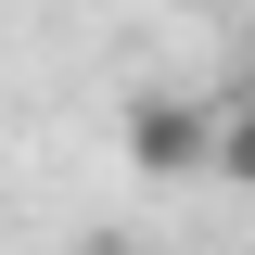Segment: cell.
Listing matches in <instances>:
<instances>
[{"label":"cell","mask_w":255,"mask_h":255,"mask_svg":"<svg viewBox=\"0 0 255 255\" xmlns=\"http://www.w3.org/2000/svg\"><path fill=\"white\" fill-rule=\"evenodd\" d=\"M204 153H217V115L204 102H179V90L128 102V166L140 179H204Z\"/></svg>","instance_id":"cell-1"},{"label":"cell","mask_w":255,"mask_h":255,"mask_svg":"<svg viewBox=\"0 0 255 255\" xmlns=\"http://www.w3.org/2000/svg\"><path fill=\"white\" fill-rule=\"evenodd\" d=\"M204 166H217V179H243V191H255V102H230V115H217V153H204Z\"/></svg>","instance_id":"cell-2"},{"label":"cell","mask_w":255,"mask_h":255,"mask_svg":"<svg viewBox=\"0 0 255 255\" xmlns=\"http://www.w3.org/2000/svg\"><path fill=\"white\" fill-rule=\"evenodd\" d=\"M243 102H255V77H243Z\"/></svg>","instance_id":"cell-3"}]
</instances>
